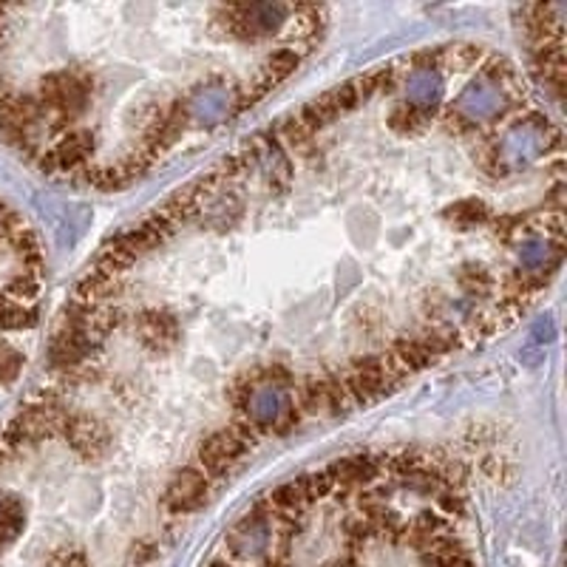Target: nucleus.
<instances>
[{
	"mask_svg": "<svg viewBox=\"0 0 567 567\" xmlns=\"http://www.w3.org/2000/svg\"><path fill=\"white\" fill-rule=\"evenodd\" d=\"M40 108H51L60 116H75L77 111H83L89 106V83H85L80 75H49L40 83V97H37Z\"/></svg>",
	"mask_w": 567,
	"mask_h": 567,
	"instance_id": "f257e3e1",
	"label": "nucleus"
},
{
	"mask_svg": "<svg viewBox=\"0 0 567 567\" xmlns=\"http://www.w3.org/2000/svg\"><path fill=\"white\" fill-rule=\"evenodd\" d=\"M244 454L247 452L230 437V431L222 429V431L210 434V437L199 445L196 465L205 471V476L210 479V483H219V479H224L244 460Z\"/></svg>",
	"mask_w": 567,
	"mask_h": 567,
	"instance_id": "f03ea898",
	"label": "nucleus"
},
{
	"mask_svg": "<svg viewBox=\"0 0 567 567\" xmlns=\"http://www.w3.org/2000/svg\"><path fill=\"white\" fill-rule=\"evenodd\" d=\"M213 483L205 476V471L199 465H187L177 476H173L170 488L165 491V508L170 514H191L196 508H201L208 502Z\"/></svg>",
	"mask_w": 567,
	"mask_h": 567,
	"instance_id": "7ed1b4c3",
	"label": "nucleus"
},
{
	"mask_svg": "<svg viewBox=\"0 0 567 567\" xmlns=\"http://www.w3.org/2000/svg\"><path fill=\"white\" fill-rule=\"evenodd\" d=\"M270 536L272 528L264 516H258L256 511L247 514L244 519H239V525L230 531L227 536V545H230V554L232 556H253L261 554V550H267L270 545Z\"/></svg>",
	"mask_w": 567,
	"mask_h": 567,
	"instance_id": "20e7f679",
	"label": "nucleus"
},
{
	"mask_svg": "<svg viewBox=\"0 0 567 567\" xmlns=\"http://www.w3.org/2000/svg\"><path fill=\"white\" fill-rule=\"evenodd\" d=\"M502 106H505V97L493 89V85H488V83L476 85L474 83V85L465 89V94L457 99V106L452 111L460 114L462 120L474 122V120H488V116H497Z\"/></svg>",
	"mask_w": 567,
	"mask_h": 567,
	"instance_id": "39448f33",
	"label": "nucleus"
},
{
	"mask_svg": "<svg viewBox=\"0 0 567 567\" xmlns=\"http://www.w3.org/2000/svg\"><path fill=\"white\" fill-rule=\"evenodd\" d=\"M289 406V398L287 391L279 389V386H258L253 395H250V403H247L244 414L253 420V423H258L261 429H272V423L284 414V409Z\"/></svg>",
	"mask_w": 567,
	"mask_h": 567,
	"instance_id": "423d86ee",
	"label": "nucleus"
},
{
	"mask_svg": "<svg viewBox=\"0 0 567 567\" xmlns=\"http://www.w3.org/2000/svg\"><path fill=\"white\" fill-rule=\"evenodd\" d=\"M91 151H94V137L89 130H77V134H66L54 145L51 154L57 156V168H60V173H71V177H75L77 170L89 165Z\"/></svg>",
	"mask_w": 567,
	"mask_h": 567,
	"instance_id": "0eeeda50",
	"label": "nucleus"
},
{
	"mask_svg": "<svg viewBox=\"0 0 567 567\" xmlns=\"http://www.w3.org/2000/svg\"><path fill=\"white\" fill-rule=\"evenodd\" d=\"M185 106H187V116H193V120L216 122L230 111V94L222 89V85L208 83L205 89H199L193 97H187Z\"/></svg>",
	"mask_w": 567,
	"mask_h": 567,
	"instance_id": "6e6552de",
	"label": "nucleus"
},
{
	"mask_svg": "<svg viewBox=\"0 0 567 567\" xmlns=\"http://www.w3.org/2000/svg\"><path fill=\"white\" fill-rule=\"evenodd\" d=\"M137 324H139L145 343H148L151 349L165 352V349H170L173 343H177V321L165 312H145Z\"/></svg>",
	"mask_w": 567,
	"mask_h": 567,
	"instance_id": "1a4fd4ad",
	"label": "nucleus"
},
{
	"mask_svg": "<svg viewBox=\"0 0 567 567\" xmlns=\"http://www.w3.org/2000/svg\"><path fill=\"white\" fill-rule=\"evenodd\" d=\"M443 80L437 71H412L409 77V103L420 108H434L440 99Z\"/></svg>",
	"mask_w": 567,
	"mask_h": 567,
	"instance_id": "9d476101",
	"label": "nucleus"
},
{
	"mask_svg": "<svg viewBox=\"0 0 567 567\" xmlns=\"http://www.w3.org/2000/svg\"><path fill=\"white\" fill-rule=\"evenodd\" d=\"M295 68H298V54L293 49H279L267 57V66H264V71H261L258 80L267 83L270 89H275V85H281Z\"/></svg>",
	"mask_w": 567,
	"mask_h": 567,
	"instance_id": "9b49d317",
	"label": "nucleus"
},
{
	"mask_svg": "<svg viewBox=\"0 0 567 567\" xmlns=\"http://www.w3.org/2000/svg\"><path fill=\"white\" fill-rule=\"evenodd\" d=\"M429 120H431V108H420V106H412V103H403V106H398L395 111H391L389 125H391V130H398V134H414V130H420Z\"/></svg>",
	"mask_w": 567,
	"mask_h": 567,
	"instance_id": "f8f14e48",
	"label": "nucleus"
},
{
	"mask_svg": "<svg viewBox=\"0 0 567 567\" xmlns=\"http://www.w3.org/2000/svg\"><path fill=\"white\" fill-rule=\"evenodd\" d=\"M332 120H338V114H335V108L327 103V97L312 99V103H307L298 114V122L307 128L310 134H318V130H321L324 125H329Z\"/></svg>",
	"mask_w": 567,
	"mask_h": 567,
	"instance_id": "ddd939ff",
	"label": "nucleus"
},
{
	"mask_svg": "<svg viewBox=\"0 0 567 567\" xmlns=\"http://www.w3.org/2000/svg\"><path fill=\"white\" fill-rule=\"evenodd\" d=\"M295 485L301 488V493L303 497H307V502H312V500H324V497H329L332 493V476L327 474V471H312V474H301L298 479H295Z\"/></svg>",
	"mask_w": 567,
	"mask_h": 567,
	"instance_id": "4468645a",
	"label": "nucleus"
},
{
	"mask_svg": "<svg viewBox=\"0 0 567 567\" xmlns=\"http://www.w3.org/2000/svg\"><path fill=\"white\" fill-rule=\"evenodd\" d=\"M445 216H448V219H454L457 224H462V227H476V224H485L491 219V213H488V208L483 205V201H462V205L452 208Z\"/></svg>",
	"mask_w": 567,
	"mask_h": 567,
	"instance_id": "2eb2a0df",
	"label": "nucleus"
},
{
	"mask_svg": "<svg viewBox=\"0 0 567 567\" xmlns=\"http://www.w3.org/2000/svg\"><path fill=\"white\" fill-rule=\"evenodd\" d=\"M37 275L32 272H20V275H14V279L4 287V295L12 301V303H18V301H28V298H35L37 295Z\"/></svg>",
	"mask_w": 567,
	"mask_h": 567,
	"instance_id": "dca6fc26",
	"label": "nucleus"
},
{
	"mask_svg": "<svg viewBox=\"0 0 567 567\" xmlns=\"http://www.w3.org/2000/svg\"><path fill=\"white\" fill-rule=\"evenodd\" d=\"M460 284L469 295H485L493 287V279H491V272L483 270V267H465L460 272Z\"/></svg>",
	"mask_w": 567,
	"mask_h": 567,
	"instance_id": "f3484780",
	"label": "nucleus"
},
{
	"mask_svg": "<svg viewBox=\"0 0 567 567\" xmlns=\"http://www.w3.org/2000/svg\"><path fill=\"white\" fill-rule=\"evenodd\" d=\"M437 505H440V511L448 514V516H462V514H465V500H462L460 488H445V491H440Z\"/></svg>",
	"mask_w": 567,
	"mask_h": 567,
	"instance_id": "a211bd4d",
	"label": "nucleus"
},
{
	"mask_svg": "<svg viewBox=\"0 0 567 567\" xmlns=\"http://www.w3.org/2000/svg\"><path fill=\"white\" fill-rule=\"evenodd\" d=\"M210 567H232V564H230L227 559H216V562H213Z\"/></svg>",
	"mask_w": 567,
	"mask_h": 567,
	"instance_id": "6ab92c4d",
	"label": "nucleus"
}]
</instances>
